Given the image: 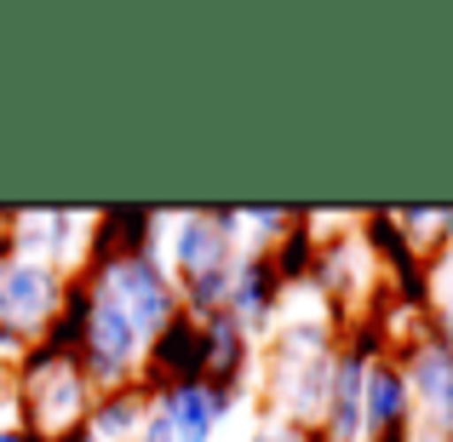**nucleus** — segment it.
<instances>
[{
    "instance_id": "7",
    "label": "nucleus",
    "mask_w": 453,
    "mask_h": 442,
    "mask_svg": "<svg viewBox=\"0 0 453 442\" xmlns=\"http://www.w3.org/2000/svg\"><path fill=\"white\" fill-rule=\"evenodd\" d=\"M247 402V391H224L212 379H189V385H155L150 391V420L138 442H212L219 425Z\"/></svg>"
},
{
    "instance_id": "18",
    "label": "nucleus",
    "mask_w": 453,
    "mask_h": 442,
    "mask_svg": "<svg viewBox=\"0 0 453 442\" xmlns=\"http://www.w3.org/2000/svg\"><path fill=\"white\" fill-rule=\"evenodd\" d=\"M69 442H98V437H92V431H81V437H69Z\"/></svg>"
},
{
    "instance_id": "5",
    "label": "nucleus",
    "mask_w": 453,
    "mask_h": 442,
    "mask_svg": "<svg viewBox=\"0 0 453 442\" xmlns=\"http://www.w3.org/2000/svg\"><path fill=\"white\" fill-rule=\"evenodd\" d=\"M396 362L419 402V431H436L453 442V322L413 316V328L396 339Z\"/></svg>"
},
{
    "instance_id": "3",
    "label": "nucleus",
    "mask_w": 453,
    "mask_h": 442,
    "mask_svg": "<svg viewBox=\"0 0 453 442\" xmlns=\"http://www.w3.org/2000/svg\"><path fill=\"white\" fill-rule=\"evenodd\" d=\"M18 414L41 442H69V437L87 431L92 385H87L75 356H58L46 345H35L18 362Z\"/></svg>"
},
{
    "instance_id": "8",
    "label": "nucleus",
    "mask_w": 453,
    "mask_h": 442,
    "mask_svg": "<svg viewBox=\"0 0 453 442\" xmlns=\"http://www.w3.org/2000/svg\"><path fill=\"white\" fill-rule=\"evenodd\" d=\"M81 374H87L92 397L115 385H133L144 374V333L121 316L98 288H87V328H81V351H75Z\"/></svg>"
},
{
    "instance_id": "16",
    "label": "nucleus",
    "mask_w": 453,
    "mask_h": 442,
    "mask_svg": "<svg viewBox=\"0 0 453 442\" xmlns=\"http://www.w3.org/2000/svg\"><path fill=\"white\" fill-rule=\"evenodd\" d=\"M242 442H321L310 425H293V420H276V414H265V420L253 425Z\"/></svg>"
},
{
    "instance_id": "1",
    "label": "nucleus",
    "mask_w": 453,
    "mask_h": 442,
    "mask_svg": "<svg viewBox=\"0 0 453 442\" xmlns=\"http://www.w3.org/2000/svg\"><path fill=\"white\" fill-rule=\"evenodd\" d=\"M339 328L333 310H310V316H281L276 333L265 339V402L276 420L310 425L316 431L321 408H327V385H333V362H339Z\"/></svg>"
},
{
    "instance_id": "15",
    "label": "nucleus",
    "mask_w": 453,
    "mask_h": 442,
    "mask_svg": "<svg viewBox=\"0 0 453 442\" xmlns=\"http://www.w3.org/2000/svg\"><path fill=\"white\" fill-rule=\"evenodd\" d=\"M402 236H408L419 253H442V247L453 242V207L448 213H431V207H402L396 213Z\"/></svg>"
},
{
    "instance_id": "17",
    "label": "nucleus",
    "mask_w": 453,
    "mask_h": 442,
    "mask_svg": "<svg viewBox=\"0 0 453 442\" xmlns=\"http://www.w3.org/2000/svg\"><path fill=\"white\" fill-rule=\"evenodd\" d=\"M0 442H41V437H35L23 420H6V425H0Z\"/></svg>"
},
{
    "instance_id": "2",
    "label": "nucleus",
    "mask_w": 453,
    "mask_h": 442,
    "mask_svg": "<svg viewBox=\"0 0 453 442\" xmlns=\"http://www.w3.org/2000/svg\"><path fill=\"white\" fill-rule=\"evenodd\" d=\"M242 259V213H178L161 224V265L189 316H219L230 305V270Z\"/></svg>"
},
{
    "instance_id": "6",
    "label": "nucleus",
    "mask_w": 453,
    "mask_h": 442,
    "mask_svg": "<svg viewBox=\"0 0 453 442\" xmlns=\"http://www.w3.org/2000/svg\"><path fill=\"white\" fill-rule=\"evenodd\" d=\"M64 299H69V276L58 265H41V259L0 247V339H18L29 351L46 345Z\"/></svg>"
},
{
    "instance_id": "12",
    "label": "nucleus",
    "mask_w": 453,
    "mask_h": 442,
    "mask_svg": "<svg viewBox=\"0 0 453 442\" xmlns=\"http://www.w3.org/2000/svg\"><path fill=\"white\" fill-rule=\"evenodd\" d=\"M0 247L23 259H41V265H69V253H87V219L81 213H6L0 219Z\"/></svg>"
},
{
    "instance_id": "9",
    "label": "nucleus",
    "mask_w": 453,
    "mask_h": 442,
    "mask_svg": "<svg viewBox=\"0 0 453 442\" xmlns=\"http://www.w3.org/2000/svg\"><path fill=\"white\" fill-rule=\"evenodd\" d=\"M288 282H281L276 259H270V247H242V259H235L230 270V316L242 322L253 339H270L281 322V310H288Z\"/></svg>"
},
{
    "instance_id": "11",
    "label": "nucleus",
    "mask_w": 453,
    "mask_h": 442,
    "mask_svg": "<svg viewBox=\"0 0 453 442\" xmlns=\"http://www.w3.org/2000/svg\"><path fill=\"white\" fill-rule=\"evenodd\" d=\"M144 385H189V379H207V322L178 310L161 333L144 345Z\"/></svg>"
},
{
    "instance_id": "14",
    "label": "nucleus",
    "mask_w": 453,
    "mask_h": 442,
    "mask_svg": "<svg viewBox=\"0 0 453 442\" xmlns=\"http://www.w3.org/2000/svg\"><path fill=\"white\" fill-rule=\"evenodd\" d=\"M144 420H150V385L133 379V385H115V391H98V397H92L87 431L98 442H138Z\"/></svg>"
},
{
    "instance_id": "4",
    "label": "nucleus",
    "mask_w": 453,
    "mask_h": 442,
    "mask_svg": "<svg viewBox=\"0 0 453 442\" xmlns=\"http://www.w3.org/2000/svg\"><path fill=\"white\" fill-rule=\"evenodd\" d=\"M81 282L110 299V305L144 333V345L184 310L173 276H166V265H161V247H144V253H92Z\"/></svg>"
},
{
    "instance_id": "10",
    "label": "nucleus",
    "mask_w": 453,
    "mask_h": 442,
    "mask_svg": "<svg viewBox=\"0 0 453 442\" xmlns=\"http://www.w3.org/2000/svg\"><path fill=\"white\" fill-rule=\"evenodd\" d=\"M413 431H419V402H413V385H408V374H402L396 351H390L367 368L362 437L367 442H413Z\"/></svg>"
},
{
    "instance_id": "13",
    "label": "nucleus",
    "mask_w": 453,
    "mask_h": 442,
    "mask_svg": "<svg viewBox=\"0 0 453 442\" xmlns=\"http://www.w3.org/2000/svg\"><path fill=\"white\" fill-rule=\"evenodd\" d=\"M253 368H258V339H253V333H247L230 310L207 316V379H212V385L247 391L258 379Z\"/></svg>"
}]
</instances>
